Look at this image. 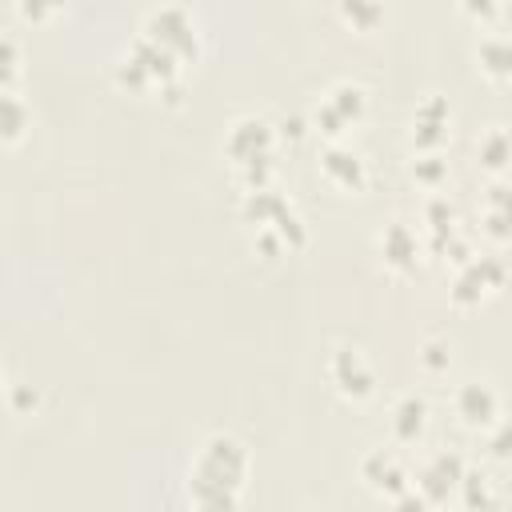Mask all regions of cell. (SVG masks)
Listing matches in <instances>:
<instances>
[{"label":"cell","instance_id":"cell-1","mask_svg":"<svg viewBox=\"0 0 512 512\" xmlns=\"http://www.w3.org/2000/svg\"><path fill=\"white\" fill-rule=\"evenodd\" d=\"M252 476L248 444L232 432H212L188 468V504L204 512H232Z\"/></svg>","mask_w":512,"mask_h":512},{"label":"cell","instance_id":"cell-2","mask_svg":"<svg viewBox=\"0 0 512 512\" xmlns=\"http://www.w3.org/2000/svg\"><path fill=\"white\" fill-rule=\"evenodd\" d=\"M276 148H280V136L272 128L268 116H236L224 132V156L240 180V188H264L272 184L276 176Z\"/></svg>","mask_w":512,"mask_h":512},{"label":"cell","instance_id":"cell-3","mask_svg":"<svg viewBox=\"0 0 512 512\" xmlns=\"http://www.w3.org/2000/svg\"><path fill=\"white\" fill-rule=\"evenodd\" d=\"M240 220H244L248 228H272V232L288 244V252L304 248V240H308V228H304L300 212L292 208V200H288L276 184L244 188V192H240Z\"/></svg>","mask_w":512,"mask_h":512},{"label":"cell","instance_id":"cell-4","mask_svg":"<svg viewBox=\"0 0 512 512\" xmlns=\"http://www.w3.org/2000/svg\"><path fill=\"white\" fill-rule=\"evenodd\" d=\"M360 480L368 492H376L380 500L404 504V508H424L420 492H416V476L408 472V464L400 460V452L392 448H372L360 456Z\"/></svg>","mask_w":512,"mask_h":512},{"label":"cell","instance_id":"cell-5","mask_svg":"<svg viewBox=\"0 0 512 512\" xmlns=\"http://www.w3.org/2000/svg\"><path fill=\"white\" fill-rule=\"evenodd\" d=\"M368 116V88L356 84V80H336L312 108V128L324 136V140H340L348 128H356L360 120Z\"/></svg>","mask_w":512,"mask_h":512},{"label":"cell","instance_id":"cell-6","mask_svg":"<svg viewBox=\"0 0 512 512\" xmlns=\"http://www.w3.org/2000/svg\"><path fill=\"white\" fill-rule=\"evenodd\" d=\"M140 32L152 36L160 48H168L184 64H196L200 60V48H204L200 44V24H196V16L184 4H160V8H152L144 16V28Z\"/></svg>","mask_w":512,"mask_h":512},{"label":"cell","instance_id":"cell-7","mask_svg":"<svg viewBox=\"0 0 512 512\" xmlns=\"http://www.w3.org/2000/svg\"><path fill=\"white\" fill-rule=\"evenodd\" d=\"M504 280H508L504 256H496V252H472L464 264H456L448 296H452L456 308H476L480 300H488L492 292H500Z\"/></svg>","mask_w":512,"mask_h":512},{"label":"cell","instance_id":"cell-8","mask_svg":"<svg viewBox=\"0 0 512 512\" xmlns=\"http://www.w3.org/2000/svg\"><path fill=\"white\" fill-rule=\"evenodd\" d=\"M328 380L348 404H364L380 388V372L360 344H336L328 356Z\"/></svg>","mask_w":512,"mask_h":512},{"label":"cell","instance_id":"cell-9","mask_svg":"<svg viewBox=\"0 0 512 512\" xmlns=\"http://www.w3.org/2000/svg\"><path fill=\"white\" fill-rule=\"evenodd\" d=\"M464 472H468V460H464L460 452H448V448L432 452V456L420 464V472H416V492H420V500L432 504V508H436V504H448L452 496H460Z\"/></svg>","mask_w":512,"mask_h":512},{"label":"cell","instance_id":"cell-10","mask_svg":"<svg viewBox=\"0 0 512 512\" xmlns=\"http://www.w3.org/2000/svg\"><path fill=\"white\" fill-rule=\"evenodd\" d=\"M452 412L464 428L472 432H488L500 416H504V400L500 388L492 380H460L452 392Z\"/></svg>","mask_w":512,"mask_h":512},{"label":"cell","instance_id":"cell-11","mask_svg":"<svg viewBox=\"0 0 512 512\" xmlns=\"http://www.w3.org/2000/svg\"><path fill=\"white\" fill-rule=\"evenodd\" d=\"M424 236L404 220V216H392V220H384L380 224V232H376V256L384 260V268L388 272H396V276H404V272H416V264H420V256H424Z\"/></svg>","mask_w":512,"mask_h":512},{"label":"cell","instance_id":"cell-12","mask_svg":"<svg viewBox=\"0 0 512 512\" xmlns=\"http://www.w3.org/2000/svg\"><path fill=\"white\" fill-rule=\"evenodd\" d=\"M452 136V108L440 92L420 96L416 112H412V148L416 152H440L444 140Z\"/></svg>","mask_w":512,"mask_h":512},{"label":"cell","instance_id":"cell-13","mask_svg":"<svg viewBox=\"0 0 512 512\" xmlns=\"http://www.w3.org/2000/svg\"><path fill=\"white\" fill-rule=\"evenodd\" d=\"M320 172L340 192H364V184H368V160L340 140H328L320 148Z\"/></svg>","mask_w":512,"mask_h":512},{"label":"cell","instance_id":"cell-14","mask_svg":"<svg viewBox=\"0 0 512 512\" xmlns=\"http://www.w3.org/2000/svg\"><path fill=\"white\" fill-rule=\"evenodd\" d=\"M480 232L488 240H512V184L492 176V184L480 196Z\"/></svg>","mask_w":512,"mask_h":512},{"label":"cell","instance_id":"cell-15","mask_svg":"<svg viewBox=\"0 0 512 512\" xmlns=\"http://www.w3.org/2000/svg\"><path fill=\"white\" fill-rule=\"evenodd\" d=\"M388 428H392L396 444H420L424 432H428V400L416 396V392L396 396V404L388 412Z\"/></svg>","mask_w":512,"mask_h":512},{"label":"cell","instance_id":"cell-16","mask_svg":"<svg viewBox=\"0 0 512 512\" xmlns=\"http://www.w3.org/2000/svg\"><path fill=\"white\" fill-rule=\"evenodd\" d=\"M476 68L496 80V84H508L512 80V36L508 32H484L476 40Z\"/></svg>","mask_w":512,"mask_h":512},{"label":"cell","instance_id":"cell-17","mask_svg":"<svg viewBox=\"0 0 512 512\" xmlns=\"http://www.w3.org/2000/svg\"><path fill=\"white\" fill-rule=\"evenodd\" d=\"M476 160H480L484 172L504 176V172L512 168V132H508L504 124L484 128V132L476 136Z\"/></svg>","mask_w":512,"mask_h":512},{"label":"cell","instance_id":"cell-18","mask_svg":"<svg viewBox=\"0 0 512 512\" xmlns=\"http://www.w3.org/2000/svg\"><path fill=\"white\" fill-rule=\"evenodd\" d=\"M336 16L352 32H376L388 16L384 0H336Z\"/></svg>","mask_w":512,"mask_h":512},{"label":"cell","instance_id":"cell-19","mask_svg":"<svg viewBox=\"0 0 512 512\" xmlns=\"http://www.w3.org/2000/svg\"><path fill=\"white\" fill-rule=\"evenodd\" d=\"M28 124H32V108L24 104V96L16 88H4V96H0V136H4V144H16L28 132Z\"/></svg>","mask_w":512,"mask_h":512},{"label":"cell","instance_id":"cell-20","mask_svg":"<svg viewBox=\"0 0 512 512\" xmlns=\"http://www.w3.org/2000/svg\"><path fill=\"white\" fill-rule=\"evenodd\" d=\"M464 508H496L504 496L496 488V480L484 472V468H468L464 472V484H460V496H456Z\"/></svg>","mask_w":512,"mask_h":512},{"label":"cell","instance_id":"cell-21","mask_svg":"<svg viewBox=\"0 0 512 512\" xmlns=\"http://www.w3.org/2000/svg\"><path fill=\"white\" fill-rule=\"evenodd\" d=\"M412 176L416 184H424L428 192H440V184L448 180V160L440 152H416L412 156Z\"/></svg>","mask_w":512,"mask_h":512},{"label":"cell","instance_id":"cell-22","mask_svg":"<svg viewBox=\"0 0 512 512\" xmlns=\"http://www.w3.org/2000/svg\"><path fill=\"white\" fill-rule=\"evenodd\" d=\"M416 356H420L424 372H432V376H436V372H444V368L452 364V344H448V340H440V336H428V340L420 344V352H416Z\"/></svg>","mask_w":512,"mask_h":512},{"label":"cell","instance_id":"cell-23","mask_svg":"<svg viewBox=\"0 0 512 512\" xmlns=\"http://www.w3.org/2000/svg\"><path fill=\"white\" fill-rule=\"evenodd\" d=\"M484 436H488L484 444H488L492 460H512V416H500Z\"/></svg>","mask_w":512,"mask_h":512},{"label":"cell","instance_id":"cell-24","mask_svg":"<svg viewBox=\"0 0 512 512\" xmlns=\"http://www.w3.org/2000/svg\"><path fill=\"white\" fill-rule=\"evenodd\" d=\"M64 4H68V0H16V12H20L24 20H32V24H44V20H52Z\"/></svg>","mask_w":512,"mask_h":512},{"label":"cell","instance_id":"cell-25","mask_svg":"<svg viewBox=\"0 0 512 512\" xmlns=\"http://www.w3.org/2000/svg\"><path fill=\"white\" fill-rule=\"evenodd\" d=\"M0 80H4V88H16V80H20V40H16V32L4 36V68H0Z\"/></svg>","mask_w":512,"mask_h":512},{"label":"cell","instance_id":"cell-26","mask_svg":"<svg viewBox=\"0 0 512 512\" xmlns=\"http://www.w3.org/2000/svg\"><path fill=\"white\" fill-rule=\"evenodd\" d=\"M36 404H40V400H36L32 384H8V412H12V416H28Z\"/></svg>","mask_w":512,"mask_h":512},{"label":"cell","instance_id":"cell-27","mask_svg":"<svg viewBox=\"0 0 512 512\" xmlns=\"http://www.w3.org/2000/svg\"><path fill=\"white\" fill-rule=\"evenodd\" d=\"M460 4V12L468 16V20H476V24H492L496 16H500V0H456Z\"/></svg>","mask_w":512,"mask_h":512}]
</instances>
